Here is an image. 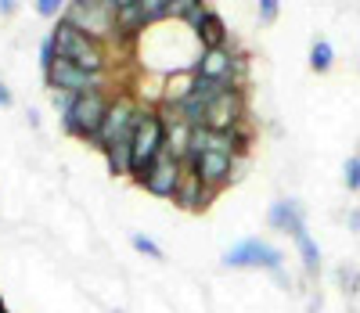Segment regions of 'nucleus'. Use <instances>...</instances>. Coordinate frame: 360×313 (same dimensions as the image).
<instances>
[{"mask_svg": "<svg viewBox=\"0 0 360 313\" xmlns=\"http://www.w3.org/2000/svg\"><path fill=\"white\" fill-rule=\"evenodd\" d=\"M184 170H188V162L180 159V155H173V151H162L159 159H155V166L148 170V177H144V191L148 195H155V198H169L173 202V195H176V184H180V177H184Z\"/></svg>", "mask_w": 360, "mask_h": 313, "instance_id": "7", "label": "nucleus"}, {"mask_svg": "<svg viewBox=\"0 0 360 313\" xmlns=\"http://www.w3.org/2000/svg\"><path fill=\"white\" fill-rule=\"evenodd\" d=\"M205 8V0H169V11H166V22H184L191 11Z\"/></svg>", "mask_w": 360, "mask_h": 313, "instance_id": "20", "label": "nucleus"}, {"mask_svg": "<svg viewBox=\"0 0 360 313\" xmlns=\"http://www.w3.org/2000/svg\"><path fill=\"white\" fill-rule=\"evenodd\" d=\"M303 220V205H299L295 198H278L274 205L266 209V224L274 227V231H292V224H299Z\"/></svg>", "mask_w": 360, "mask_h": 313, "instance_id": "14", "label": "nucleus"}, {"mask_svg": "<svg viewBox=\"0 0 360 313\" xmlns=\"http://www.w3.org/2000/svg\"><path fill=\"white\" fill-rule=\"evenodd\" d=\"M148 25H155V22H166V11H169V0H137Z\"/></svg>", "mask_w": 360, "mask_h": 313, "instance_id": "22", "label": "nucleus"}, {"mask_svg": "<svg viewBox=\"0 0 360 313\" xmlns=\"http://www.w3.org/2000/svg\"><path fill=\"white\" fill-rule=\"evenodd\" d=\"M0 309H4V299H0Z\"/></svg>", "mask_w": 360, "mask_h": 313, "instance_id": "33", "label": "nucleus"}, {"mask_svg": "<svg viewBox=\"0 0 360 313\" xmlns=\"http://www.w3.org/2000/svg\"><path fill=\"white\" fill-rule=\"evenodd\" d=\"M245 83H249V58L242 51H234V58H231V87L245 90Z\"/></svg>", "mask_w": 360, "mask_h": 313, "instance_id": "19", "label": "nucleus"}, {"mask_svg": "<svg viewBox=\"0 0 360 313\" xmlns=\"http://www.w3.org/2000/svg\"><path fill=\"white\" fill-rule=\"evenodd\" d=\"M130 245L137 248V253H144V256H152V260H159V263L166 260V253H162V248H159V245H155L152 238H148V234H141V231H134V234H130Z\"/></svg>", "mask_w": 360, "mask_h": 313, "instance_id": "21", "label": "nucleus"}, {"mask_svg": "<svg viewBox=\"0 0 360 313\" xmlns=\"http://www.w3.org/2000/svg\"><path fill=\"white\" fill-rule=\"evenodd\" d=\"M213 198H217V191H213V187H209V184L188 166L184 177H180V184H176L173 205H176V209H184V212H202V209L213 205Z\"/></svg>", "mask_w": 360, "mask_h": 313, "instance_id": "10", "label": "nucleus"}, {"mask_svg": "<svg viewBox=\"0 0 360 313\" xmlns=\"http://www.w3.org/2000/svg\"><path fill=\"white\" fill-rule=\"evenodd\" d=\"M339 274H342L339 281H342V288H346V292H356V288H360V270H356V267H342Z\"/></svg>", "mask_w": 360, "mask_h": 313, "instance_id": "27", "label": "nucleus"}, {"mask_svg": "<svg viewBox=\"0 0 360 313\" xmlns=\"http://www.w3.org/2000/svg\"><path fill=\"white\" fill-rule=\"evenodd\" d=\"M231 58H234V47H205L195 61V76L231 87Z\"/></svg>", "mask_w": 360, "mask_h": 313, "instance_id": "11", "label": "nucleus"}, {"mask_svg": "<svg viewBox=\"0 0 360 313\" xmlns=\"http://www.w3.org/2000/svg\"><path fill=\"white\" fill-rule=\"evenodd\" d=\"M47 87L51 90H69V94H86V90H105L108 87V76L105 72H90L83 65H76V61L54 58V65L47 69Z\"/></svg>", "mask_w": 360, "mask_h": 313, "instance_id": "6", "label": "nucleus"}, {"mask_svg": "<svg viewBox=\"0 0 360 313\" xmlns=\"http://www.w3.org/2000/svg\"><path fill=\"white\" fill-rule=\"evenodd\" d=\"M213 191H220L224 184H231V173H234V155H224V151H202V155H188L184 159Z\"/></svg>", "mask_w": 360, "mask_h": 313, "instance_id": "9", "label": "nucleus"}, {"mask_svg": "<svg viewBox=\"0 0 360 313\" xmlns=\"http://www.w3.org/2000/svg\"><path fill=\"white\" fill-rule=\"evenodd\" d=\"M195 37H198L202 51L205 47H231V33H227V25H224V18L217 11H205V22L198 25Z\"/></svg>", "mask_w": 360, "mask_h": 313, "instance_id": "15", "label": "nucleus"}, {"mask_svg": "<svg viewBox=\"0 0 360 313\" xmlns=\"http://www.w3.org/2000/svg\"><path fill=\"white\" fill-rule=\"evenodd\" d=\"M11 101H15V98H11V87L0 79V108H11Z\"/></svg>", "mask_w": 360, "mask_h": 313, "instance_id": "28", "label": "nucleus"}, {"mask_svg": "<svg viewBox=\"0 0 360 313\" xmlns=\"http://www.w3.org/2000/svg\"><path fill=\"white\" fill-rule=\"evenodd\" d=\"M349 231H360V209L349 212Z\"/></svg>", "mask_w": 360, "mask_h": 313, "instance_id": "31", "label": "nucleus"}, {"mask_svg": "<svg viewBox=\"0 0 360 313\" xmlns=\"http://www.w3.org/2000/svg\"><path fill=\"white\" fill-rule=\"evenodd\" d=\"M292 241H295V248H299V260H303V270H307V277H317L321 274V248H317V241L310 238V231H307V220H299V224H292Z\"/></svg>", "mask_w": 360, "mask_h": 313, "instance_id": "12", "label": "nucleus"}, {"mask_svg": "<svg viewBox=\"0 0 360 313\" xmlns=\"http://www.w3.org/2000/svg\"><path fill=\"white\" fill-rule=\"evenodd\" d=\"M281 15V0H259V22L263 25H274Z\"/></svg>", "mask_w": 360, "mask_h": 313, "instance_id": "25", "label": "nucleus"}, {"mask_svg": "<svg viewBox=\"0 0 360 313\" xmlns=\"http://www.w3.org/2000/svg\"><path fill=\"white\" fill-rule=\"evenodd\" d=\"M137 112H141V105L130 98V94H119V98H112V105H108V112H105V119H101L98 134L90 137L86 144H90V148H98V151L105 155L119 137H130V134H134Z\"/></svg>", "mask_w": 360, "mask_h": 313, "instance_id": "5", "label": "nucleus"}, {"mask_svg": "<svg viewBox=\"0 0 360 313\" xmlns=\"http://www.w3.org/2000/svg\"><path fill=\"white\" fill-rule=\"evenodd\" d=\"M0 313H8V306H4V309H0Z\"/></svg>", "mask_w": 360, "mask_h": 313, "instance_id": "34", "label": "nucleus"}, {"mask_svg": "<svg viewBox=\"0 0 360 313\" xmlns=\"http://www.w3.org/2000/svg\"><path fill=\"white\" fill-rule=\"evenodd\" d=\"M18 11V0H0V15H4V18H11Z\"/></svg>", "mask_w": 360, "mask_h": 313, "instance_id": "29", "label": "nucleus"}, {"mask_svg": "<svg viewBox=\"0 0 360 313\" xmlns=\"http://www.w3.org/2000/svg\"><path fill=\"white\" fill-rule=\"evenodd\" d=\"M224 267H231V270H270V274H278V281L285 285V253L278 245L263 241V238H242L238 245H231L224 253Z\"/></svg>", "mask_w": 360, "mask_h": 313, "instance_id": "3", "label": "nucleus"}, {"mask_svg": "<svg viewBox=\"0 0 360 313\" xmlns=\"http://www.w3.org/2000/svg\"><path fill=\"white\" fill-rule=\"evenodd\" d=\"M51 37H54V47H58V54H62V58L76 61V65H83V69H90V72H105V69H108L105 40L90 37V33H79V29L69 25L65 18L54 22Z\"/></svg>", "mask_w": 360, "mask_h": 313, "instance_id": "2", "label": "nucleus"}, {"mask_svg": "<svg viewBox=\"0 0 360 313\" xmlns=\"http://www.w3.org/2000/svg\"><path fill=\"white\" fill-rule=\"evenodd\" d=\"M25 119H29V127H40V108H29Z\"/></svg>", "mask_w": 360, "mask_h": 313, "instance_id": "30", "label": "nucleus"}, {"mask_svg": "<svg viewBox=\"0 0 360 313\" xmlns=\"http://www.w3.org/2000/svg\"><path fill=\"white\" fill-rule=\"evenodd\" d=\"M65 8H69V0H37V15H44V18L65 15Z\"/></svg>", "mask_w": 360, "mask_h": 313, "instance_id": "24", "label": "nucleus"}, {"mask_svg": "<svg viewBox=\"0 0 360 313\" xmlns=\"http://www.w3.org/2000/svg\"><path fill=\"white\" fill-rule=\"evenodd\" d=\"M227 134L234 137V148H238V151H249L252 141H256V127H252V119H249V115H245V119H238Z\"/></svg>", "mask_w": 360, "mask_h": 313, "instance_id": "18", "label": "nucleus"}, {"mask_svg": "<svg viewBox=\"0 0 360 313\" xmlns=\"http://www.w3.org/2000/svg\"><path fill=\"white\" fill-rule=\"evenodd\" d=\"M137 0H115V8H134Z\"/></svg>", "mask_w": 360, "mask_h": 313, "instance_id": "32", "label": "nucleus"}, {"mask_svg": "<svg viewBox=\"0 0 360 313\" xmlns=\"http://www.w3.org/2000/svg\"><path fill=\"white\" fill-rule=\"evenodd\" d=\"M249 108H245V90H234V87H224L213 105L205 112V127L209 130H231L238 119H245Z\"/></svg>", "mask_w": 360, "mask_h": 313, "instance_id": "8", "label": "nucleus"}, {"mask_svg": "<svg viewBox=\"0 0 360 313\" xmlns=\"http://www.w3.org/2000/svg\"><path fill=\"white\" fill-rule=\"evenodd\" d=\"M144 29H148V18H144L141 4L119 8V11H115V37H119V40H137Z\"/></svg>", "mask_w": 360, "mask_h": 313, "instance_id": "16", "label": "nucleus"}, {"mask_svg": "<svg viewBox=\"0 0 360 313\" xmlns=\"http://www.w3.org/2000/svg\"><path fill=\"white\" fill-rule=\"evenodd\" d=\"M332 65H335V47L328 44L324 37H317V40L310 44V69H314L317 76H324V72H332Z\"/></svg>", "mask_w": 360, "mask_h": 313, "instance_id": "17", "label": "nucleus"}, {"mask_svg": "<svg viewBox=\"0 0 360 313\" xmlns=\"http://www.w3.org/2000/svg\"><path fill=\"white\" fill-rule=\"evenodd\" d=\"M54 58H58V47H54V37H44L40 40V65H44V72L54 65Z\"/></svg>", "mask_w": 360, "mask_h": 313, "instance_id": "26", "label": "nucleus"}, {"mask_svg": "<svg viewBox=\"0 0 360 313\" xmlns=\"http://www.w3.org/2000/svg\"><path fill=\"white\" fill-rule=\"evenodd\" d=\"M108 105H112V98H108L105 90L76 94L72 105L62 112V130H65L69 137H83V141H90V137L98 134V127H101V119H105Z\"/></svg>", "mask_w": 360, "mask_h": 313, "instance_id": "4", "label": "nucleus"}, {"mask_svg": "<svg viewBox=\"0 0 360 313\" xmlns=\"http://www.w3.org/2000/svg\"><path fill=\"white\" fill-rule=\"evenodd\" d=\"M130 141H134V173H130V180L144 184L148 170H152L155 159L166 151V119H162V112L159 108H141Z\"/></svg>", "mask_w": 360, "mask_h": 313, "instance_id": "1", "label": "nucleus"}, {"mask_svg": "<svg viewBox=\"0 0 360 313\" xmlns=\"http://www.w3.org/2000/svg\"><path fill=\"white\" fill-rule=\"evenodd\" d=\"M105 159H108V173H112V177L130 180V173H134V141H130V137H119V141L105 151Z\"/></svg>", "mask_w": 360, "mask_h": 313, "instance_id": "13", "label": "nucleus"}, {"mask_svg": "<svg viewBox=\"0 0 360 313\" xmlns=\"http://www.w3.org/2000/svg\"><path fill=\"white\" fill-rule=\"evenodd\" d=\"M342 177H346V191H360V151L346 159V166H342Z\"/></svg>", "mask_w": 360, "mask_h": 313, "instance_id": "23", "label": "nucleus"}]
</instances>
